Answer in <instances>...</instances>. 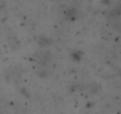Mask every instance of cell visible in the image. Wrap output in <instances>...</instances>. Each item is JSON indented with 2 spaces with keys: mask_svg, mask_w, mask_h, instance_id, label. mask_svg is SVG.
<instances>
[{
  "mask_svg": "<svg viewBox=\"0 0 121 114\" xmlns=\"http://www.w3.org/2000/svg\"><path fill=\"white\" fill-rule=\"evenodd\" d=\"M35 57L40 62V63H46L50 58H51V53L49 52V51H45V50H43V51H38L37 53H35Z\"/></svg>",
  "mask_w": 121,
  "mask_h": 114,
  "instance_id": "6da1fadb",
  "label": "cell"
}]
</instances>
